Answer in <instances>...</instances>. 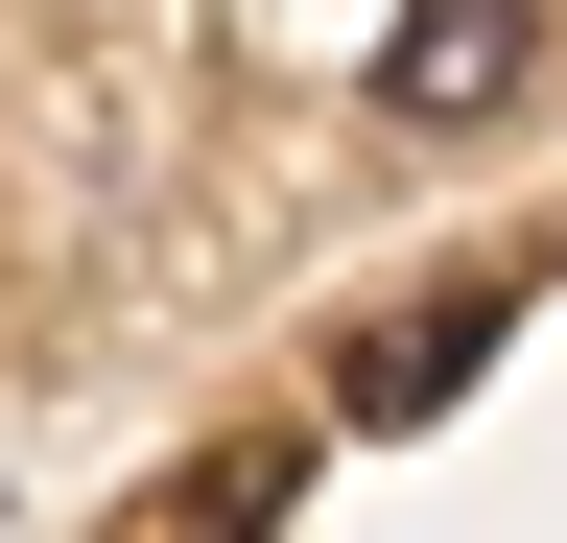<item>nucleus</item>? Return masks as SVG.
<instances>
[{
	"mask_svg": "<svg viewBox=\"0 0 567 543\" xmlns=\"http://www.w3.org/2000/svg\"><path fill=\"white\" fill-rule=\"evenodd\" d=\"M520 72H544V0H402V48H379L402 118H496Z\"/></svg>",
	"mask_w": 567,
	"mask_h": 543,
	"instance_id": "f257e3e1",
	"label": "nucleus"
},
{
	"mask_svg": "<svg viewBox=\"0 0 567 543\" xmlns=\"http://www.w3.org/2000/svg\"><path fill=\"white\" fill-rule=\"evenodd\" d=\"M473 355H496V307L450 284V307H379V331H354L331 401H354V426H425V401H473Z\"/></svg>",
	"mask_w": 567,
	"mask_h": 543,
	"instance_id": "f03ea898",
	"label": "nucleus"
},
{
	"mask_svg": "<svg viewBox=\"0 0 567 543\" xmlns=\"http://www.w3.org/2000/svg\"><path fill=\"white\" fill-rule=\"evenodd\" d=\"M260 520H284V426H260V449H213L189 497H166V543H260Z\"/></svg>",
	"mask_w": 567,
	"mask_h": 543,
	"instance_id": "7ed1b4c3",
	"label": "nucleus"
}]
</instances>
